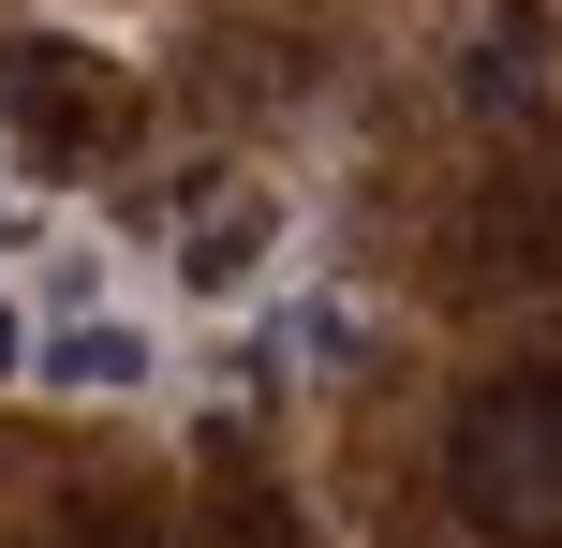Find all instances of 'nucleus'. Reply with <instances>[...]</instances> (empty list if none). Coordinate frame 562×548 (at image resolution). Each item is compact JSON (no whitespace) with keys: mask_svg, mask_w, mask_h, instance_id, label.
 <instances>
[{"mask_svg":"<svg viewBox=\"0 0 562 548\" xmlns=\"http://www.w3.org/2000/svg\"><path fill=\"white\" fill-rule=\"evenodd\" d=\"M445 474H459V519L488 548H562V371L488 385V401L459 415Z\"/></svg>","mask_w":562,"mask_h":548,"instance_id":"f257e3e1","label":"nucleus"},{"mask_svg":"<svg viewBox=\"0 0 562 548\" xmlns=\"http://www.w3.org/2000/svg\"><path fill=\"white\" fill-rule=\"evenodd\" d=\"M148 371H164V342H148L134 312H59V326H30V385H59V401H134Z\"/></svg>","mask_w":562,"mask_h":548,"instance_id":"f03ea898","label":"nucleus"},{"mask_svg":"<svg viewBox=\"0 0 562 548\" xmlns=\"http://www.w3.org/2000/svg\"><path fill=\"white\" fill-rule=\"evenodd\" d=\"M267 237H281V208H267V193H223V223H193V237H178V282H207V297H223V282H252V253H267Z\"/></svg>","mask_w":562,"mask_h":548,"instance_id":"7ed1b4c3","label":"nucleus"},{"mask_svg":"<svg viewBox=\"0 0 562 548\" xmlns=\"http://www.w3.org/2000/svg\"><path fill=\"white\" fill-rule=\"evenodd\" d=\"M0 385H30V312L0 297Z\"/></svg>","mask_w":562,"mask_h":548,"instance_id":"20e7f679","label":"nucleus"},{"mask_svg":"<svg viewBox=\"0 0 562 548\" xmlns=\"http://www.w3.org/2000/svg\"><path fill=\"white\" fill-rule=\"evenodd\" d=\"M0 208H15V148H0Z\"/></svg>","mask_w":562,"mask_h":548,"instance_id":"39448f33","label":"nucleus"}]
</instances>
